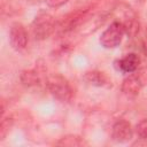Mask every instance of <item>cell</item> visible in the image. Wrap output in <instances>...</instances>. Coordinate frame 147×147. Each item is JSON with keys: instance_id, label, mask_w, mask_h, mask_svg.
Returning <instances> with one entry per match:
<instances>
[{"instance_id": "cell-8", "label": "cell", "mask_w": 147, "mask_h": 147, "mask_svg": "<svg viewBox=\"0 0 147 147\" xmlns=\"http://www.w3.org/2000/svg\"><path fill=\"white\" fill-rule=\"evenodd\" d=\"M140 63V59L136 53H129L124 57L117 61V67L121 71L125 74H132L134 72Z\"/></svg>"}, {"instance_id": "cell-1", "label": "cell", "mask_w": 147, "mask_h": 147, "mask_svg": "<svg viewBox=\"0 0 147 147\" xmlns=\"http://www.w3.org/2000/svg\"><path fill=\"white\" fill-rule=\"evenodd\" d=\"M46 86L51 94L61 102H69L74 96V91L68 80L59 75L53 74L46 77Z\"/></svg>"}, {"instance_id": "cell-3", "label": "cell", "mask_w": 147, "mask_h": 147, "mask_svg": "<svg viewBox=\"0 0 147 147\" xmlns=\"http://www.w3.org/2000/svg\"><path fill=\"white\" fill-rule=\"evenodd\" d=\"M124 33H125V30H124L123 24L115 20L102 32L99 41H100L101 46L105 48H115V47L119 46V44L122 42Z\"/></svg>"}, {"instance_id": "cell-6", "label": "cell", "mask_w": 147, "mask_h": 147, "mask_svg": "<svg viewBox=\"0 0 147 147\" xmlns=\"http://www.w3.org/2000/svg\"><path fill=\"white\" fill-rule=\"evenodd\" d=\"M133 136L131 124L125 119H118L114 123L111 129V137L117 142H126Z\"/></svg>"}, {"instance_id": "cell-4", "label": "cell", "mask_w": 147, "mask_h": 147, "mask_svg": "<svg viewBox=\"0 0 147 147\" xmlns=\"http://www.w3.org/2000/svg\"><path fill=\"white\" fill-rule=\"evenodd\" d=\"M117 10L119 11V17L121 18L116 20V21H118L123 24L125 33L133 37L139 30V24H138V21H137L136 13L132 10V8H130L126 5H121Z\"/></svg>"}, {"instance_id": "cell-2", "label": "cell", "mask_w": 147, "mask_h": 147, "mask_svg": "<svg viewBox=\"0 0 147 147\" xmlns=\"http://www.w3.org/2000/svg\"><path fill=\"white\" fill-rule=\"evenodd\" d=\"M56 28V22L48 13H39L32 23V33L36 39L42 40L52 34Z\"/></svg>"}, {"instance_id": "cell-5", "label": "cell", "mask_w": 147, "mask_h": 147, "mask_svg": "<svg viewBox=\"0 0 147 147\" xmlns=\"http://www.w3.org/2000/svg\"><path fill=\"white\" fill-rule=\"evenodd\" d=\"M9 42L16 51H22L28 45V32L23 24L15 22L10 25L9 30Z\"/></svg>"}, {"instance_id": "cell-7", "label": "cell", "mask_w": 147, "mask_h": 147, "mask_svg": "<svg viewBox=\"0 0 147 147\" xmlns=\"http://www.w3.org/2000/svg\"><path fill=\"white\" fill-rule=\"evenodd\" d=\"M141 87H142V82L140 77L138 75H133V72L129 75L126 78H124L121 86L122 92L127 98H136L139 94Z\"/></svg>"}, {"instance_id": "cell-14", "label": "cell", "mask_w": 147, "mask_h": 147, "mask_svg": "<svg viewBox=\"0 0 147 147\" xmlns=\"http://www.w3.org/2000/svg\"><path fill=\"white\" fill-rule=\"evenodd\" d=\"M145 53H146V55H147V44L145 45Z\"/></svg>"}, {"instance_id": "cell-12", "label": "cell", "mask_w": 147, "mask_h": 147, "mask_svg": "<svg viewBox=\"0 0 147 147\" xmlns=\"http://www.w3.org/2000/svg\"><path fill=\"white\" fill-rule=\"evenodd\" d=\"M9 118H6V119H2L1 122V126H0V140L5 139L6 134H7V131L9 129Z\"/></svg>"}, {"instance_id": "cell-10", "label": "cell", "mask_w": 147, "mask_h": 147, "mask_svg": "<svg viewBox=\"0 0 147 147\" xmlns=\"http://www.w3.org/2000/svg\"><path fill=\"white\" fill-rule=\"evenodd\" d=\"M86 142H84L83 139H80L79 137L76 136H68V137H63L57 145H67V146H82L85 145Z\"/></svg>"}, {"instance_id": "cell-11", "label": "cell", "mask_w": 147, "mask_h": 147, "mask_svg": "<svg viewBox=\"0 0 147 147\" xmlns=\"http://www.w3.org/2000/svg\"><path fill=\"white\" fill-rule=\"evenodd\" d=\"M136 134L140 139H147V119H142L137 124Z\"/></svg>"}, {"instance_id": "cell-9", "label": "cell", "mask_w": 147, "mask_h": 147, "mask_svg": "<svg viewBox=\"0 0 147 147\" xmlns=\"http://www.w3.org/2000/svg\"><path fill=\"white\" fill-rule=\"evenodd\" d=\"M84 79L94 86H101V87H109L111 86V82L109 80V78L101 71L99 70H92V71H87L84 75Z\"/></svg>"}, {"instance_id": "cell-13", "label": "cell", "mask_w": 147, "mask_h": 147, "mask_svg": "<svg viewBox=\"0 0 147 147\" xmlns=\"http://www.w3.org/2000/svg\"><path fill=\"white\" fill-rule=\"evenodd\" d=\"M44 1L46 2L47 6H49L52 8H57V7H61L64 3H67L69 0H44Z\"/></svg>"}]
</instances>
